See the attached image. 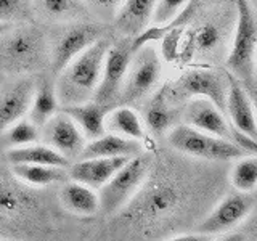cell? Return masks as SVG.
Returning <instances> with one entry per match:
<instances>
[{
    "instance_id": "32",
    "label": "cell",
    "mask_w": 257,
    "mask_h": 241,
    "mask_svg": "<svg viewBox=\"0 0 257 241\" xmlns=\"http://www.w3.org/2000/svg\"><path fill=\"white\" fill-rule=\"evenodd\" d=\"M220 42V31L214 24H204L195 36V45L198 52H209Z\"/></svg>"
},
{
    "instance_id": "24",
    "label": "cell",
    "mask_w": 257,
    "mask_h": 241,
    "mask_svg": "<svg viewBox=\"0 0 257 241\" xmlns=\"http://www.w3.org/2000/svg\"><path fill=\"white\" fill-rule=\"evenodd\" d=\"M145 123L148 129L156 135H161L172 129L174 124V111L171 108L167 100L166 90L159 92L155 98L148 104L147 111H145Z\"/></svg>"
},
{
    "instance_id": "19",
    "label": "cell",
    "mask_w": 257,
    "mask_h": 241,
    "mask_svg": "<svg viewBox=\"0 0 257 241\" xmlns=\"http://www.w3.org/2000/svg\"><path fill=\"white\" fill-rule=\"evenodd\" d=\"M7 159L10 164H37V166H52L68 169L71 161L60 155L48 145L32 143L28 147L10 148L7 151Z\"/></svg>"
},
{
    "instance_id": "12",
    "label": "cell",
    "mask_w": 257,
    "mask_h": 241,
    "mask_svg": "<svg viewBox=\"0 0 257 241\" xmlns=\"http://www.w3.org/2000/svg\"><path fill=\"white\" fill-rule=\"evenodd\" d=\"M183 119L187 126L198 129L201 132L227 140H231L233 137V127L228 124L227 116L207 98H201V96L190 98L183 112Z\"/></svg>"
},
{
    "instance_id": "30",
    "label": "cell",
    "mask_w": 257,
    "mask_h": 241,
    "mask_svg": "<svg viewBox=\"0 0 257 241\" xmlns=\"http://www.w3.org/2000/svg\"><path fill=\"white\" fill-rule=\"evenodd\" d=\"M190 0H158L155 13H153V26H167L179 16Z\"/></svg>"
},
{
    "instance_id": "15",
    "label": "cell",
    "mask_w": 257,
    "mask_h": 241,
    "mask_svg": "<svg viewBox=\"0 0 257 241\" xmlns=\"http://www.w3.org/2000/svg\"><path fill=\"white\" fill-rule=\"evenodd\" d=\"M131 158H88L69 166V177L93 190H100Z\"/></svg>"
},
{
    "instance_id": "7",
    "label": "cell",
    "mask_w": 257,
    "mask_h": 241,
    "mask_svg": "<svg viewBox=\"0 0 257 241\" xmlns=\"http://www.w3.org/2000/svg\"><path fill=\"white\" fill-rule=\"evenodd\" d=\"M101 28L87 23L68 24L56 31L50 45V64L53 74L61 72L77 55L101 39Z\"/></svg>"
},
{
    "instance_id": "8",
    "label": "cell",
    "mask_w": 257,
    "mask_h": 241,
    "mask_svg": "<svg viewBox=\"0 0 257 241\" xmlns=\"http://www.w3.org/2000/svg\"><path fill=\"white\" fill-rule=\"evenodd\" d=\"M177 93L185 98H207L227 116L228 77L227 71L220 72L212 68H195L187 71L175 84Z\"/></svg>"
},
{
    "instance_id": "31",
    "label": "cell",
    "mask_w": 257,
    "mask_h": 241,
    "mask_svg": "<svg viewBox=\"0 0 257 241\" xmlns=\"http://www.w3.org/2000/svg\"><path fill=\"white\" fill-rule=\"evenodd\" d=\"M29 0H0V23L23 21L29 16Z\"/></svg>"
},
{
    "instance_id": "3",
    "label": "cell",
    "mask_w": 257,
    "mask_h": 241,
    "mask_svg": "<svg viewBox=\"0 0 257 241\" xmlns=\"http://www.w3.org/2000/svg\"><path fill=\"white\" fill-rule=\"evenodd\" d=\"M257 52V20L247 0H236V24L227 58L228 72L239 80H249L254 72Z\"/></svg>"
},
{
    "instance_id": "16",
    "label": "cell",
    "mask_w": 257,
    "mask_h": 241,
    "mask_svg": "<svg viewBox=\"0 0 257 241\" xmlns=\"http://www.w3.org/2000/svg\"><path fill=\"white\" fill-rule=\"evenodd\" d=\"M158 0H124L117 13L114 15V24L119 32L127 39H135L150 28L153 13Z\"/></svg>"
},
{
    "instance_id": "21",
    "label": "cell",
    "mask_w": 257,
    "mask_h": 241,
    "mask_svg": "<svg viewBox=\"0 0 257 241\" xmlns=\"http://www.w3.org/2000/svg\"><path fill=\"white\" fill-rule=\"evenodd\" d=\"M104 127L108 132L125 137V139H132L137 142H143L147 139L142 119L131 106H117L114 109H109L106 120H104Z\"/></svg>"
},
{
    "instance_id": "13",
    "label": "cell",
    "mask_w": 257,
    "mask_h": 241,
    "mask_svg": "<svg viewBox=\"0 0 257 241\" xmlns=\"http://www.w3.org/2000/svg\"><path fill=\"white\" fill-rule=\"evenodd\" d=\"M228 77V93H227V116L235 131L244 134L257 140V119L251 96L243 80L235 77L227 71Z\"/></svg>"
},
{
    "instance_id": "10",
    "label": "cell",
    "mask_w": 257,
    "mask_h": 241,
    "mask_svg": "<svg viewBox=\"0 0 257 241\" xmlns=\"http://www.w3.org/2000/svg\"><path fill=\"white\" fill-rule=\"evenodd\" d=\"M252 209V203L244 193H233L225 196L211 212H209L201 223L198 225L196 231L204 235H220L228 230L235 228L238 223L243 222Z\"/></svg>"
},
{
    "instance_id": "14",
    "label": "cell",
    "mask_w": 257,
    "mask_h": 241,
    "mask_svg": "<svg viewBox=\"0 0 257 241\" xmlns=\"http://www.w3.org/2000/svg\"><path fill=\"white\" fill-rule=\"evenodd\" d=\"M36 92V82L32 79H20L8 85L0 93V137L16 120L29 112Z\"/></svg>"
},
{
    "instance_id": "38",
    "label": "cell",
    "mask_w": 257,
    "mask_h": 241,
    "mask_svg": "<svg viewBox=\"0 0 257 241\" xmlns=\"http://www.w3.org/2000/svg\"><path fill=\"white\" fill-rule=\"evenodd\" d=\"M13 26L12 23H0V36L4 34V32H7L8 29H10Z\"/></svg>"
},
{
    "instance_id": "5",
    "label": "cell",
    "mask_w": 257,
    "mask_h": 241,
    "mask_svg": "<svg viewBox=\"0 0 257 241\" xmlns=\"http://www.w3.org/2000/svg\"><path fill=\"white\" fill-rule=\"evenodd\" d=\"M148 159L137 155L131 158L111 179L98 190L100 209L104 214H116L142 188L148 174Z\"/></svg>"
},
{
    "instance_id": "28",
    "label": "cell",
    "mask_w": 257,
    "mask_h": 241,
    "mask_svg": "<svg viewBox=\"0 0 257 241\" xmlns=\"http://www.w3.org/2000/svg\"><path fill=\"white\" fill-rule=\"evenodd\" d=\"M175 203V193L166 185H155L151 187L143 199V206L148 214H161L167 211Z\"/></svg>"
},
{
    "instance_id": "35",
    "label": "cell",
    "mask_w": 257,
    "mask_h": 241,
    "mask_svg": "<svg viewBox=\"0 0 257 241\" xmlns=\"http://www.w3.org/2000/svg\"><path fill=\"white\" fill-rule=\"evenodd\" d=\"M211 238H212L211 235H204V233L196 231V233H187V235H177L164 241H209Z\"/></svg>"
},
{
    "instance_id": "36",
    "label": "cell",
    "mask_w": 257,
    "mask_h": 241,
    "mask_svg": "<svg viewBox=\"0 0 257 241\" xmlns=\"http://www.w3.org/2000/svg\"><path fill=\"white\" fill-rule=\"evenodd\" d=\"M209 241H246V238L241 233H220L219 236L211 238Z\"/></svg>"
},
{
    "instance_id": "6",
    "label": "cell",
    "mask_w": 257,
    "mask_h": 241,
    "mask_svg": "<svg viewBox=\"0 0 257 241\" xmlns=\"http://www.w3.org/2000/svg\"><path fill=\"white\" fill-rule=\"evenodd\" d=\"M163 72V61L151 44L140 47L134 52L131 66L120 92V98L125 103H135L148 96L158 85Z\"/></svg>"
},
{
    "instance_id": "29",
    "label": "cell",
    "mask_w": 257,
    "mask_h": 241,
    "mask_svg": "<svg viewBox=\"0 0 257 241\" xmlns=\"http://www.w3.org/2000/svg\"><path fill=\"white\" fill-rule=\"evenodd\" d=\"M42 12L55 20H69L79 15L82 8L80 0H39Z\"/></svg>"
},
{
    "instance_id": "43",
    "label": "cell",
    "mask_w": 257,
    "mask_h": 241,
    "mask_svg": "<svg viewBox=\"0 0 257 241\" xmlns=\"http://www.w3.org/2000/svg\"><path fill=\"white\" fill-rule=\"evenodd\" d=\"M255 5H257V4H255Z\"/></svg>"
},
{
    "instance_id": "42",
    "label": "cell",
    "mask_w": 257,
    "mask_h": 241,
    "mask_svg": "<svg viewBox=\"0 0 257 241\" xmlns=\"http://www.w3.org/2000/svg\"><path fill=\"white\" fill-rule=\"evenodd\" d=\"M255 231H257V227H255Z\"/></svg>"
},
{
    "instance_id": "18",
    "label": "cell",
    "mask_w": 257,
    "mask_h": 241,
    "mask_svg": "<svg viewBox=\"0 0 257 241\" xmlns=\"http://www.w3.org/2000/svg\"><path fill=\"white\" fill-rule=\"evenodd\" d=\"M61 111L74 120L87 140L98 139L103 134H106L104 120H106L109 108L104 104L90 100L85 103L71 104V106H61Z\"/></svg>"
},
{
    "instance_id": "40",
    "label": "cell",
    "mask_w": 257,
    "mask_h": 241,
    "mask_svg": "<svg viewBox=\"0 0 257 241\" xmlns=\"http://www.w3.org/2000/svg\"><path fill=\"white\" fill-rule=\"evenodd\" d=\"M0 241H10V239H4V238H0Z\"/></svg>"
},
{
    "instance_id": "27",
    "label": "cell",
    "mask_w": 257,
    "mask_h": 241,
    "mask_svg": "<svg viewBox=\"0 0 257 241\" xmlns=\"http://www.w3.org/2000/svg\"><path fill=\"white\" fill-rule=\"evenodd\" d=\"M230 180L238 193H251L257 187V156L239 158L231 169Z\"/></svg>"
},
{
    "instance_id": "11",
    "label": "cell",
    "mask_w": 257,
    "mask_h": 241,
    "mask_svg": "<svg viewBox=\"0 0 257 241\" xmlns=\"http://www.w3.org/2000/svg\"><path fill=\"white\" fill-rule=\"evenodd\" d=\"M42 139L45 145L52 147L69 161L72 158H79L87 143L82 131L61 109L42 126Z\"/></svg>"
},
{
    "instance_id": "22",
    "label": "cell",
    "mask_w": 257,
    "mask_h": 241,
    "mask_svg": "<svg viewBox=\"0 0 257 241\" xmlns=\"http://www.w3.org/2000/svg\"><path fill=\"white\" fill-rule=\"evenodd\" d=\"M58 95H56L55 82L50 80H42V82H36V92L32 104L29 109V119L36 126L42 127L48 119L55 116L61 108Z\"/></svg>"
},
{
    "instance_id": "37",
    "label": "cell",
    "mask_w": 257,
    "mask_h": 241,
    "mask_svg": "<svg viewBox=\"0 0 257 241\" xmlns=\"http://www.w3.org/2000/svg\"><path fill=\"white\" fill-rule=\"evenodd\" d=\"M247 88V93L251 96V101H252V106H254V112H255V119H257V84H252L251 87H246Z\"/></svg>"
},
{
    "instance_id": "39",
    "label": "cell",
    "mask_w": 257,
    "mask_h": 241,
    "mask_svg": "<svg viewBox=\"0 0 257 241\" xmlns=\"http://www.w3.org/2000/svg\"><path fill=\"white\" fill-rule=\"evenodd\" d=\"M254 72L257 74V52H255V61H254Z\"/></svg>"
},
{
    "instance_id": "34",
    "label": "cell",
    "mask_w": 257,
    "mask_h": 241,
    "mask_svg": "<svg viewBox=\"0 0 257 241\" xmlns=\"http://www.w3.org/2000/svg\"><path fill=\"white\" fill-rule=\"evenodd\" d=\"M84 2L103 16H114L124 0H84Z\"/></svg>"
},
{
    "instance_id": "20",
    "label": "cell",
    "mask_w": 257,
    "mask_h": 241,
    "mask_svg": "<svg viewBox=\"0 0 257 241\" xmlns=\"http://www.w3.org/2000/svg\"><path fill=\"white\" fill-rule=\"evenodd\" d=\"M61 203L77 215H95L100 211V196L93 188L79 182H69L61 190Z\"/></svg>"
},
{
    "instance_id": "2",
    "label": "cell",
    "mask_w": 257,
    "mask_h": 241,
    "mask_svg": "<svg viewBox=\"0 0 257 241\" xmlns=\"http://www.w3.org/2000/svg\"><path fill=\"white\" fill-rule=\"evenodd\" d=\"M50 61L44 32L29 24H13L0 36V71L10 74L32 72Z\"/></svg>"
},
{
    "instance_id": "4",
    "label": "cell",
    "mask_w": 257,
    "mask_h": 241,
    "mask_svg": "<svg viewBox=\"0 0 257 241\" xmlns=\"http://www.w3.org/2000/svg\"><path fill=\"white\" fill-rule=\"evenodd\" d=\"M167 142L174 150L185 155L211 161L239 159L246 155L235 142L201 132L187 124L174 126L167 134Z\"/></svg>"
},
{
    "instance_id": "1",
    "label": "cell",
    "mask_w": 257,
    "mask_h": 241,
    "mask_svg": "<svg viewBox=\"0 0 257 241\" xmlns=\"http://www.w3.org/2000/svg\"><path fill=\"white\" fill-rule=\"evenodd\" d=\"M109 47L111 42L106 37L98 39L56 74L58 79L55 82V88L61 106L93 100Z\"/></svg>"
},
{
    "instance_id": "25",
    "label": "cell",
    "mask_w": 257,
    "mask_h": 241,
    "mask_svg": "<svg viewBox=\"0 0 257 241\" xmlns=\"http://www.w3.org/2000/svg\"><path fill=\"white\" fill-rule=\"evenodd\" d=\"M31 206H36V201L29 193L10 183H0V215H20Z\"/></svg>"
},
{
    "instance_id": "41",
    "label": "cell",
    "mask_w": 257,
    "mask_h": 241,
    "mask_svg": "<svg viewBox=\"0 0 257 241\" xmlns=\"http://www.w3.org/2000/svg\"><path fill=\"white\" fill-rule=\"evenodd\" d=\"M251 2H252V4H257V0H251Z\"/></svg>"
},
{
    "instance_id": "9",
    "label": "cell",
    "mask_w": 257,
    "mask_h": 241,
    "mask_svg": "<svg viewBox=\"0 0 257 241\" xmlns=\"http://www.w3.org/2000/svg\"><path fill=\"white\" fill-rule=\"evenodd\" d=\"M132 56V39H125L117 44H111L106 53V60H104L101 80L98 87H96V92L93 96L96 103L109 108L111 103L120 98V92H122V85L128 66H131Z\"/></svg>"
},
{
    "instance_id": "26",
    "label": "cell",
    "mask_w": 257,
    "mask_h": 241,
    "mask_svg": "<svg viewBox=\"0 0 257 241\" xmlns=\"http://www.w3.org/2000/svg\"><path fill=\"white\" fill-rule=\"evenodd\" d=\"M2 139L10 148L28 147V145L37 143L42 139V131L31 119H20L13 126H10L2 134Z\"/></svg>"
},
{
    "instance_id": "23",
    "label": "cell",
    "mask_w": 257,
    "mask_h": 241,
    "mask_svg": "<svg viewBox=\"0 0 257 241\" xmlns=\"http://www.w3.org/2000/svg\"><path fill=\"white\" fill-rule=\"evenodd\" d=\"M12 172L20 182L29 187H48L66 177L64 169L61 167L37 164H12Z\"/></svg>"
},
{
    "instance_id": "17",
    "label": "cell",
    "mask_w": 257,
    "mask_h": 241,
    "mask_svg": "<svg viewBox=\"0 0 257 241\" xmlns=\"http://www.w3.org/2000/svg\"><path fill=\"white\" fill-rule=\"evenodd\" d=\"M142 142H137L132 139H125L116 134H103L98 139L88 140L80 153V159L88 158H119L127 156L134 158L137 155H142Z\"/></svg>"
},
{
    "instance_id": "33",
    "label": "cell",
    "mask_w": 257,
    "mask_h": 241,
    "mask_svg": "<svg viewBox=\"0 0 257 241\" xmlns=\"http://www.w3.org/2000/svg\"><path fill=\"white\" fill-rule=\"evenodd\" d=\"M180 36H182V26H177V28L169 29L164 34V37L161 39L163 40V47H161V50H163V58L166 61L175 60L177 53H179L177 50H179Z\"/></svg>"
}]
</instances>
